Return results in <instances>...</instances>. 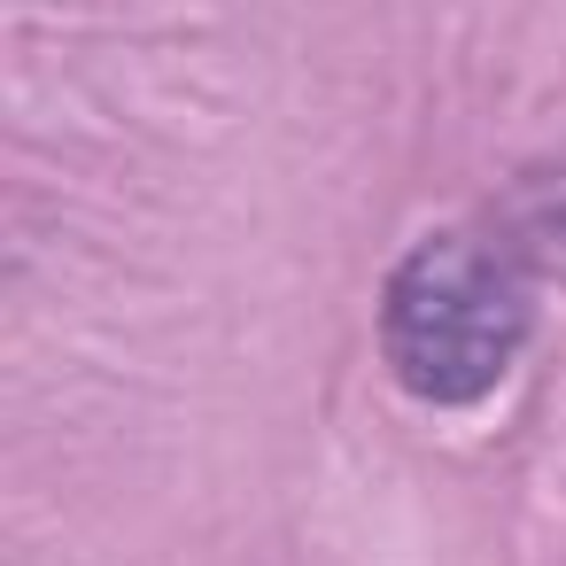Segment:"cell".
<instances>
[{"label":"cell","mask_w":566,"mask_h":566,"mask_svg":"<svg viewBox=\"0 0 566 566\" xmlns=\"http://www.w3.org/2000/svg\"><path fill=\"white\" fill-rule=\"evenodd\" d=\"M527 349V287L512 241L489 233H427L380 287V357L403 396L434 411H465L504 388Z\"/></svg>","instance_id":"obj_1"},{"label":"cell","mask_w":566,"mask_h":566,"mask_svg":"<svg viewBox=\"0 0 566 566\" xmlns=\"http://www.w3.org/2000/svg\"><path fill=\"white\" fill-rule=\"evenodd\" d=\"M504 241H520V249H535V256H566V171H543V179L520 187Z\"/></svg>","instance_id":"obj_2"}]
</instances>
